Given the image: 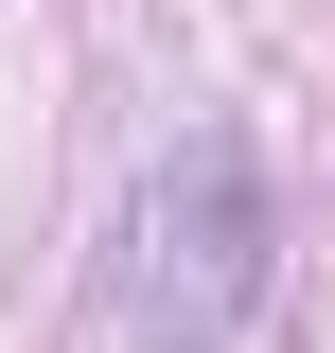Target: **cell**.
I'll return each instance as SVG.
<instances>
[{"instance_id": "6da1fadb", "label": "cell", "mask_w": 335, "mask_h": 353, "mask_svg": "<svg viewBox=\"0 0 335 353\" xmlns=\"http://www.w3.org/2000/svg\"><path fill=\"white\" fill-rule=\"evenodd\" d=\"M247 318H265V176H247V141H176L124 212V336L230 353Z\"/></svg>"}]
</instances>
